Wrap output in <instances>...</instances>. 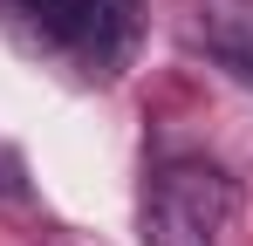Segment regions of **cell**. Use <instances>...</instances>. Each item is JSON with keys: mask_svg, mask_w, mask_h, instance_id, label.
Masks as SVG:
<instances>
[{"mask_svg": "<svg viewBox=\"0 0 253 246\" xmlns=\"http://www.w3.org/2000/svg\"><path fill=\"white\" fill-rule=\"evenodd\" d=\"M7 28L69 62L83 82H117L144 41V0H0Z\"/></svg>", "mask_w": 253, "mask_h": 246, "instance_id": "cell-1", "label": "cell"}, {"mask_svg": "<svg viewBox=\"0 0 253 246\" xmlns=\"http://www.w3.org/2000/svg\"><path fill=\"white\" fill-rule=\"evenodd\" d=\"M240 219V178L219 158L171 151L144 185V246H226Z\"/></svg>", "mask_w": 253, "mask_h": 246, "instance_id": "cell-2", "label": "cell"}, {"mask_svg": "<svg viewBox=\"0 0 253 246\" xmlns=\"http://www.w3.org/2000/svg\"><path fill=\"white\" fill-rule=\"evenodd\" d=\"M199 41L233 82H253V0H199Z\"/></svg>", "mask_w": 253, "mask_h": 246, "instance_id": "cell-3", "label": "cell"}]
</instances>
